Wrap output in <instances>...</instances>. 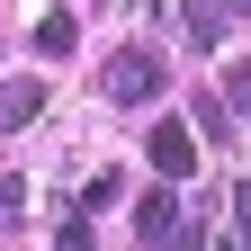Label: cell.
I'll list each match as a JSON object with an SVG mask.
<instances>
[{
	"mask_svg": "<svg viewBox=\"0 0 251 251\" xmlns=\"http://www.w3.org/2000/svg\"><path fill=\"white\" fill-rule=\"evenodd\" d=\"M144 9H152V0H144Z\"/></svg>",
	"mask_w": 251,
	"mask_h": 251,
	"instance_id": "10",
	"label": "cell"
},
{
	"mask_svg": "<svg viewBox=\"0 0 251 251\" xmlns=\"http://www.w3.org/2000/svg\"><path fill=\"white\" fill-rule=\"evenodd\" d=\"M152 171H162V179H188V171H198V135H188V126H152Z\"/></svg>",
	"mask_w": 251,
	"mask_h": 251,
	"instance_id": "2",
	"label": "cell"
},
{
	"mask_svg": "<svg viewBox=\"0 0 251 251\" xmlns=\"http://www.w3.org/2000/svg\"><path fill=\"white\" fill-rule=\"evenodd\" d=\"M152 90H162V54H144V45H135V54H117V63H108V99H117V108L152 99Z\"/></svg>",
	"mask_w": 251,
	"mask_h": 251,
	"instance_id": "1",
	"label": "cell"
},
{
	"mask_svg": "<svg viewBox=\"0 0 251 251\" xmlns=\"http://www.w3.org/2000/svg\"><path fill=\"white\" fill-rule=\"evenodd\" d=\"M36 108H45V90H36V81H0V135L36 126Z\"/></svg>",
	"mask_w": 251,
	"mask_h": 251,
	"instance_id": "4",
	"label": "cell"
},
{
	"mask_svg": "<svg viewBox=\"0 0 251 251\" xmlns=\"http://www.w3.org/2000/svg\"><path fill=\"white\" fill-rule=\"evenodd\" d=\"M215 251H251V242H242V233H233V242H215Z\"/></svg>",
	"mask_w": 251,
	"mask_h": 251,
	"instance_id": "9",
	"label": "cell"
},
{
	"mask_svg": "<svg viewBox=\"0 0 251 251\" xmlns=\"http://www.w3.org/2000/svg\"><path fill=\"white\" fill-rule=\"evenodd\" d=\"M72 45H81V27H72V9H45V18H36V54H45V63H63Z\"/></svg>",
	"mask_w": 251,
	"mask_h": 251,
	"instance_id": "5",
	"label": "cell"
},
{
	"mask_svg": "<svg viewBox=\"0 0 251 251\" xmlns=\"http://www.w3.org/2000/svg\"><path fill=\"white\" fill-rule=\"evenodd\" d=\"M54 251H90V225H63V242Z\"/></svg>",
	"mask_w": 251,
	"mask_h": 251,
	"instance_id": "6",
	"label": "cell"
},
{
	"mask_svg": "<svg viewBox=\"0 0 251 251\" xmlns=\"http://www.w3.org/2000/svg\"><path fill=\"white\" fill-rule=\"evenodd\" d=\"M135 233H144V251H171V242H179V206H171V188H152V198L135 206Z\"/></svg>",
	"mask_w": 251,
	"mask_h": 251,
	"instance_id": "3",
	"label": "cell"
},
{
	"mask_svg": "<svg viewBox=\"0 0 251 251\" xmlns=\"http://www.w3.org/2000/svg\"><path fill=\"white\" fill-rule=\"evenodd\" d=\"M233 99H242V108H251V63H242V72H233Z\"/></svg>",
	"mask_w": 251,
	"mask_h": 251,
	"instance_id": "7",
	"label": "cell"
},
{
	"mask_svg": "<svg viewBox=\"0 0 251 251\" xmlns=\"http://www.w3.org/2000/svg\"><path fill=\"white\" fill-rule=\"evenodd\" d=\"M233 206H242V242H251V188H233Z\"/></svg>",
	"mask_w": 251,
	"mask_h": 251,
	"instance_id": "8",
	"label": "cell"
}]
</instances>
